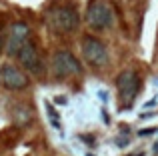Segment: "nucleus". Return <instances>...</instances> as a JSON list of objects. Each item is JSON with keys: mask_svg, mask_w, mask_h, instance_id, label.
Returning <instances> with one entry per match:
<instances>
[{"mask_svg": "<svg viewBox=\"0 0 158 156\" xmlns=\"http://www.w3.org/2000/svg\"><path fill=\"white\" fill-rule=\"evenodd\" d=\"M46 110H48V118H50L52 126H54L56 130H60L62 124H60V120H58V114H56V110H54V106L50 104V102H46Z\"/></svg>", "mask_w": 158, "mask_h": 156, "instance_id": "9", "label": "nucleus"}, {"mask_svg": "<svg viewBox=\"0 0 158 156\" xmlns=\"http://www.w3.org/2000/svg\"><path fill=\"white\" fill-rule=\"evenodd\" d=\"M82 54H84L86 62L94 64V66H102L108 60L106 44L100 38H96V36H84L82 38Z\"/></svg>", "mask_w": 158, "mask_h": 156, "instance_id": "5", "label": "nucleus"}, {"mask_svg": "<svg viewBox=\"0 0 158 156\" xmlns=\"http://www.w3.org/2000/svg\"><path fill=\"white\" fill-rule=\"evenodd\" d=\"M52 72L58 80H62V78L80 74L82 66L68 50H58V52H54V56H52Z\"/></svg>", "mask_w": 158, "mask_h": 156, "instance_id": "4", "label": "nucleus"}, {"mask_svg": "<svg viewBox=\"0 0 158 156\" xmlns=\"http://www.w3.org/2000/svg\"><path fill=\"white\" fill-rule=\"evenodd\" d=\"M28 36H30V28L26 22H14L8 30V38L4 42V50L8 56H16L20 52V48L26 44Z\"/></svg>", "mask_w": 158, "mask_h": 156, "instance_id": "6", "label": "nucleus"}, {"mask_svg": "<svg viewBox=\"0 0 158 156\" xmlns=\"http://www.w3.org/2000/svg\"><path fill=\"white\" fill-rule=\"evenodd\" d=\"M116 88H118V94H120V98H122V106H124V108H128V106L134 102L136 94H138L140 76L136 74L134 70L120 72L118 78H116Z\"/></svg>", "mask_w": 158, "mask_h": 156, "instance_id": "3", "label": "nucleus"}, {"mask_svg": "<svg viewBox=\"0 0 158 156\" xmlns=\"http://www.w3.org/2000/svg\"><path fill=\"white\" fill-rule=\"evenodd\" d=\"M86 22H88V26L94 28V30H104V28L112 26V22H114V12H112L110 4L100 2V0L92 2L88 6V10H86Z\"/></svg>", "mask_w": 158, "mask_h": 156, "instance_id": "2", "label": "nucleus"}, {"mask_svg": "<svg viewBox=\"0 0 158 156\" xmlns=\"http://www.w3.org/2000/svg\"><path fill=\"white\" fill-rule=\"evenodd\" d=\"M0 82L8 90H22L28 86V76L14 64H6L0 70Z\"/></svg>", "mask_w": 158, "mask_h": 156, "instance_id": "8", "label": "nucleus"}, {"mask_svg": "<svg viewBox=\"0 0 158 156\" xmlns=\"http://www.w3.org/2000/svg\"><path fill=\"white\" fill-rule=\"evenodd\" d=\"M16 56H18L20 64H22V66L26 68L30 74H36V76L42 74L44 64H42V58H40V54H38V50H36L34 44L26 42L22 48H20V52H18Z\"/></svg>", "mask_w": 158, "mask_h": 156, "instance_id": "7", "label": "nucleus"}, {"mask_svg": "<svg viewBox=\"0 0 158 156\" xmlns=\"http://www.w3.org/2000/svg\"><path fill=\"white\" fill-rule=\"evenodd\" d=\"M154 152H158V144H154Z\"/></svg>", "mask_w": 158, "mask_h": 156, "instance_id": "12", "label": "nucleus"}, {"mask_svg": "<svg viewBox=\"0 0 158 156\" xmlns=\"http://www.w3.org/2000/svg\"><path fill=\"white\" fill-rule=\"evenodd\" d=\"M48 24H50L52 30L56 32H74L80 24V16H78L76 8L72 6H54L48 12Z\"/></svg>", "mask_w": 158, "mask_h": 156, "instance_id": "1", "label": "nucleus"}, {"mask_svg": "<svg viewBox=\"0 0 158 156\" xmlns=\"http://www.w3.org/2000/svg\"><path fill=\"white\" fill-rule=\"evenodd\" d=\"M154 132V128H150V130H142V132H140V136H148V134H152Z\"/></svg>", "mask_w": 158, "mask_h": 156, "instance_id": "11", "label": "nucleus"}, {"mask_svg": "<svg viewBox=\"0 0 158 156\" xmlns=\"http://www.w3.org/2000/svg\"><path fill=\"white\" fill-rule=\"evenodd\" d=\"M4 52V34H0V54Z\"/></svg>", "mask_w": 158, "mask_h": 156, "instance_id": "10", "label": "nucleus"}]
</instances>
